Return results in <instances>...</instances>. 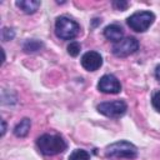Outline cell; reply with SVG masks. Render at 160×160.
Segmentation results:
<instances>
[{
	"label": "cell",
	"instance_id": "1",
	"mask_svg": "<svg viewBox=\"0 0 160 160\" xmlns=\"http://www.w3.org/2000/svg\"><path fill=\"white\" fill-rule=\"evenodd\" d=\"M36 146L39 151L45 156H54L62 154L68 149V144L61 135L58 134H42L36 139Z\"/></svg>",
	"mask_w": 160,
	"mask_h": 160
},
{
	"label": "cell",
	"instance_id": "2",
	"mask_svg": "<svg viewBox=\"0 0 160 160\" xmlns=\"http://www.w3.org/2000/svg\"><path fill=\"white\" fill-rule=\"evenodd\" d=\"M105 155L108 158H124V159H135L138 156V148L126 140H119L106 146Z\"/></svg>",
	"mask_w": 160,
	"mask_h": 160
},
{
	"label": "cell",
	"instance_id": "3",
	"mask_svg": "<svg viewBox=\"0 0 160 160\" xmlns=\"http://www.w3.org/2000/svg\"><path fill=\"white\" fill-rule=\"evenodd\" d=\"M80 32V25L68 18V16H59L55 21V34L61 40H72Z\"/></svg>",
	"mask_w": 160,
	"mask_h": 160
},
{
	"label": "cell",
	"instance_id": "4",
	"mask_svg": "<svg viewBox=\"0 0 160 160\" xmlns=\"http://www.w3.org/2000/svg\"><path fill=\"white\" fill-rule=\"evenodd\" d=\"M154 20H155L154 12L142 10V11H136L132 15H130L126 19V24L131 30L136 32H144L152 25Z\"/></svg>",
	"mask_w": 160,
	"mask_h": 160
},
{
	"label": "cell",
	"instance_id": "5",
	"mask_svg": "<svg viewBox=\"0 0 160 160\" xmlns=\"http://www.w3.org/2000/svg\"><path fill=\"white\" fill-rule=\"evenodd\" d=\"M96 110L110 119H119L121 118L126 110L128 105L124 100H112V101H102L96 106Z\"/></svg>",
	"mask_w": 160,
	"mask_h": 160
},
{
	"label": "cell",
	"instance_id": "6",
	"mask_svg": "<svg viewBox=\"0 0 160 160\" xmlns=\"http://www.w3.org/2000/svg\"><path fill=\"white\" fill-rule=\"evenodd\" d=\"M138 49H139V41L132 36H126L122 38L120 41L115 42L112 45L111 51L116 58H126L136 52Z\"/></svg>",
	"mask_w": 160,
	"mask_h": 160
},
{
	"label": "cell",
	"instance_id": "7",
	"mask_svg": "<svg viewBox=\"0 0 160 160\" xmlns=\"http://www.w3.org/2000/svg\"><path fill=\"white\" fill-rule=\"evenodd\" d=\"M98 90L104 94H119L121 91V84L112 74H105L99 79Z\"/></svg>",
	"mask_w": 160,
	"mask_h": 160
},
{
	"label": "cell",
	"instance_id": "8",
	"mask_svg": "<svg viewBox=\"0 0 160 160\" xmlns=\"http://www.w3.org/2000/svg\"><path fill=\"white\" fill-rule=\"evenodd\" d=\"M81 66L88 71H96L102 65V56L98 51H86L81 56Z\"/></svg>",
	"mask_w": 160,
	"mask_h": 160
},
{
	"label": "cell",
	"instance_id": "9",
	"mask_svg": "<svg viewBox=\"0 0 160 160\" xmlns=\"http://www.w3.org/2000/svg\"><path fill=\"white\" fill-rule=\"evenodd\" d=\"M122 35H124V31H122V28L118 24H110L108 25L105 29H104V36L112 41L114 44L120 41L122 39Z\"/></svg>",
	"mask_w": 160,
	"mask_h": 160
},
{
	"label": "cell",
	"instance_id": "10",
	"mask_svg": "<svg viewBox=\"0 0 160 160\" xmlns=\"http://www.w3.org/2000/svg\"><path fill=\"white\" fill-rule=\"evenodd\" d=\"M15 5L25 14H34L40 8L39 0H19L15 2Z\"/></svg>",
	"mask_w": 160,
	"mask_h": 160
},
{
	"label": "cell",
	"instance_id": "11",
	"mask_svg": "<svg viewBox=\"0 0 160 160\" xmlns=\"http://www.w3.org/2000/svg\"><path fill=\"white\" fill-rule=\"evenodd\" d=\"M30 128H31V120L29 118H24L20 120V122L16 124V126L14 128V135L18 136V138H25L29 131H30Z\"/></svg>",
	"mask_w": 160,
	"mask_h": 160
},
{
	"label": "cell",
	"instance_id": "12",
	"mask_svg": "<svg viewBox=\"0 0 160 160\" xmlns=\"http://www.w3.org/2000/svg\"><path fill=\"white\" fill-rule=\"evenodd\" d=\"M44 48V44L40 41V40H36V39H28L24 41L22 44V50L28 54H34V52H38L39 50H41Z\"/></svg>",
	"mask_w": 160,
	"mask_h": 160
},
{
	"label": "cell",
	"instance_id": "13",
	"mask_svg": "<svg viewBox=\"0 0 160 160\" xmlns=\"http://www.w3.org/2000/svg\"><path fill=\"white\" fill-rule=\"evenodd\" d=\"M69 160H90V154L84 149H75L70 154Z\"/></svg>",
	"mask_w": 160,
	"mask_h": 160
},
{
	"label": "cell",
	"instance_id": "14",
	"mask_svg": "<svg viewBox=\"0 0 160 160\" xmlns=\"http://www.w3.org/2000/svg\"><path fill=\"white\" fill-rule=\"evenodd\" d=\"M80 50H81V45L78 41H71L68 45V54L72 58H76L80 54Z\"/></svg>",
	"mask_w": 160,
	"mask_h": 160
},
{
	"label": "cell",
	"instance_id": "15",
	"mask_svg": "<svg viewBox=\"0 0 160 160\" xmlns=\"http://www.w3.org/2000/svg\"><path fill=\"white\" fill-rule=\"evenodd\" d=\"M15 38V30L11 28H2L1 29V40L2 41H10Z\"/></svg>",
	"mask_w": 160,
	"mask_h": 160
},
{
	"label": "cell",
	"instance_id": "16",
	"mask_svg": "<svg viewBox=\"0 0 160 160\" xmlns=\"http://www.w3.org/2000/svg\"><path fill=\"white\" fill-rule=\"evenodd\" d=\"M151 104H152V108H154L158 112H160V90L152 94Z\"/></svg>",
	"mask_w": 160,
	"mask_h": 160
},
{
	"label": "cell",
	"instance_id": "17",
	"mask_svg": "<svg viewBox=\"0 0 160 160\" xmlns=\"http://www.w3.org/2000/svg\"><path fill=\"white\" fill-rule=\"evenodd\" d=\"M128 6H129V2L125 1V0H115V1H112V8H114L115 10H121V11H124V10L128 9Z\"/></svg>",
	"mask_w": 160,
	"mask_h": 160
},
{
	"label": "cell",
	"instance_id": "18",
	"mask_svg": "<svg viewBox=\"0 0 160 160\" xmlns=\"http://www.w3.org/2000/svg\"><path fill=\"white\" fill-rule=\"evenodd\" d=\"M5 131H6V122L5 120H1V136H4Z\"/></svg>",
	"mask_w": 160,
	"mask_h": 160
},
{
	"label": "cell",
	"instance_id": "19",
	"mask_svg": "<svg viewBox=\"0 0 160 160\" xmlns=\"http://www.w3.org/2000/svg\"><path fill=\"white\" fill-rule=\"evenodd\" d=\"M155 78L160 81V65H158V66L155 68Z\"/></svg>",
	"mask_w": 160,
	"mask_h": 160
}]
</instances>
